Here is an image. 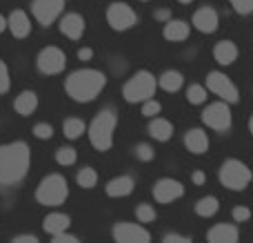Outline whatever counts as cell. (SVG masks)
I'll use <instances>...</instances> for the list:
<instances>
[{
  "instance_id": "1",
  "label": "cell",
  "mask_w": 253,
  "mask_h": 243,
  "mask_svg": "<svg viewBox=\"0 0 253 243\" xmlns=\"http://www.w3.org/2000/svg\"><path fill=\"white\" fill-rule=\"evenodd\" d=\"M31 152L25 141H13L0 145V185L11 187L20 183L29 172Z\"/></svg>"
},
{
  "instance_id": "2",
  "label": "cell",
  "mask_w": 253,
  "mask_h": 243,
  "mask_svg": "<svg viewBox=\"0 0 253 243\" xmlns=\"http://www.w3.org/2000/svg\"><path fill=\"white\" fill-rule=\"evenodd\" d=\"M107 78L102 71L98 69H78L71 71L65 80V92L69 98H74L76 103H89L96 101L98 94L105 89Z\"/></svg>"
},
{
  "instance_id": "3",
  "label": "cell",
  "mask_w": 253,
  "mask_h": 243,
  "mask_svg": "<svg viewBox=\"0 0 253 243\" xmlns=\"http://www.w3.org/2000/svg\"><path fill=\"white\" fill-rule=\"evenodd\" d=\"M114 132H116V114L111 110H102L91 121V127H89L91 145L100 152L111 150V145H114Z\"/></svg>"
},
{
  "instance_id": "4",
  "label": "cell",
  "mask_w": 253,
  "mask_h": 243,
  "mask_svg": "<svg viewBox=\"0 0 253 243\" xmlns=\"http://www.w3.org/2000/svg\"><path fill=\"white\" fill-rule=\"evenodd\" d=\"M69 196V187H67V181L62 174H49V177L42 179V183L36 190V199L38 203L49 205V208H56V205H62Z\"/></svg>"
},
{
  "instance_id": "5",
  "label": "cell",
  "mask_w": 253,
  "mask_h": 243,
  "mask_svg": "<svg viewBox=\"0 0 253 243\" xmlns=\"http://www.w3.org/2000/svg\"><path fill=\"white\" fill-rule=\"evenodd\" d=\"M158 78L151 71H138L133 78H129L123 87V96L126 103H144L156 94Z\"/></svg>"
},
{
  "instance_id": "6",
  "label": "cell",
  "mask_w": 253,
  "mask_h": 243,
  "mask_svg": "<svg viewBox=\"0 0 253 243\" xmlns=\"http://www.w3.org/2000/svg\"><path fill=\"white\" fill-rule=\"evenodd\" d=\"M251 170L238 159H227L220 168V183L233 192H242L251 183Z\"/></svg>"
},
{
  "instance_id": "7",
  "label": "cell",
  "mask_w": 253,
  "mask_h": 243,
  "mask_svg": "<svg viewBox=\"0 0 253 243\" xmlns=\"http://www.w3.org/2000/svg\"><path fill=\"white\" fill-rule=\"evenodd\" d=\"M207 89L213 92L215 96H220L227 103H233V105L240 103V92H238V87L222 71H209V74H207Z\"/></svg>"
},
{
  "instance_id": "8",
  "label": "cell",
  "mask_w": 253,
  "mask_h": 243,
  "mask_svg": "<svg viewBox=\"0 0 253 243\" xmlns=\"http://www.w3.org/2000/svg\"><path fill=\"white\" fill-rule=\"evenodd\" d=\"M202 121L207 127L215 129V132H227L231 127V110H229L227 101H218L207 105V110L202 112Z\"/></svg>"
},
{
  "instance_id": "9",
  "label": "cell",
  "mask_w": 253,
  "mask_h": 243,
  "mask_svg": "<svg viewBox=\"0 0 253 243\" xmlns=\"http://www.w3.org/2000/svg\"><path fill=\"white\" fill-rule=\"evenodd\" d=\"M36 65H38V69L42 71V74L53 76V74H60V71L65 69L67 56L60 47H44L42 52L38 54V58H36Z\"/></svg>"
},
{
  "instance_id": "10",
  "label": "cell",
  "mask_w": 253,
  "mask_h": 243,
  "mask_svg": "<svg viewBox=\"0 0 253 243\" xmlns=\"http://www.w3.org/2000/svg\"><path fill=\"white\" fill-rule=\"evenodd\" d=\"M107 22L116 31H126L138 22V16H135V11L126 2H114L107 9Z\"/></svg>"
},
{
  "instance_id": "11",
  "label": "cell",
  "mask_w": 253,
  "mask_h": 243,
  "mask_svg": "<svg viewBox=\"0 0 253 243\" xmlns=\"http://www.w3.org/2000/svg\"><path fill=\"white\" fill-rule=\"evenodd\" d=\"M65 9V0H34L31 2V13L42 27H49Z\"/></svg>"
},
{
  "instance_id": "12",
  "label": "cell",
  "mask_w": 253,
  "mask_h": 243,
  "mask_svg": "<svg viewBox=\"0 0 253 243\" xmlns=\"http://www.w3.org/2000/svg\"><path fill=\"white\" fill-rule=\"evenodd\" d=\"M114 239L116 243H151V235L140 223H116Z\"/></svg>"
},
{
  "instance_id": "13",
  "label": "cell",
  "mask_w": 253,
  "mask_h": 243,
  "mask_svg": "<svg viewBox=\"0 0 253 243\" xmlns=\"http://www.w3.org/2000/svg\"><path fill=\"white\" fill-rule=\"evenodd\" d=\"M182 194H184V187H182V183L175 181V179H160V181H156V185H153V199L162 205L173 203V201L180 199Z\"/></svg>"
},
{
  "instance_id": "14",
  "label": "cell",
  "mask_w": 253,
  "mask_h": 243,
  "mask_svg": "<svg viewBox=\"0 0 253 243\" xmlns=\"http://www.w3.org/2000/svg\"><path fill=\"white\" fill-rule=\"evenodd\" d=\"M193 27H196L198 31H202V34H213L215 29H218V11L211 7H200L196 13H193Z\"/></svg>"
},
{
  "instance_id": "15",
  "label": "cell",
  "mask_w": 253,
  "mask_h": 243,
  "mask_svg": "<svg viewBox=\"0 0 253 243\" xmlns=\"http://www.w3.org/2000/svg\"><path fill=\"white\" fill-rule=\"evenodd\" d=\"M207 241L209 243H238L240 241V232L231 223H218L207 232Z\"/></svg>"
},
{
  "instance_id": "16",
  "label": "cell",
  "mask_w": 253,
  "mask_h": 243,
  "mask_svg": "<svg viewBox=\"0 0 253 243\" xmlns=\"http://www.w3.org/2000/svg\"><path fill=\"white\" fill-rule=\"evenodd\" d=\"M60 31L69 40H80L84 34V18L80 13H67L60 20Z\"/></svg>"
},
{
  "instance_id": "17",
  "label": "cell",
  "mask_w": 253,
  "mask_h": 243,
  "mask_svg": "<svg viewBox=\"0 0 253 243\" xmlns=\"http://www.w3.org/2000/svg\"><path fill=\"white\" fill-rule=\"evenodd\" d=\"M7 27L11 29L13 38H27V36L31 34V20L25 11H20V9L11 11V16L7 18Z\"/></svg>"
},
{
  "instance_id": "18",
  "label": "cell",
  "mask_w": 253,
  "mask_h": 243,
  "mask_svg": "<svg viewBox=\"0 0 253 243\" xmlns=\"http://www.w3.org/2000/svg\"><path fill=\"white\" fill-rule=\"evenodd\" d=\"M184 147H187L191 154H205L207 150H209V136H207V132H202V129L193 127L187 132V136H184Z\"/></svg>"
},
{
  "instance_id": "19",
  "label": "cell",
  "mask_w": 253,
  "mask_h": 243,
  "mask_svg": "<svg viewBox=\"0 0 253 243\" xmlns=\"http://www.w3.org/2000/svg\"><path fill=\"white\" fill-rule=\"evenodd\" d=\"M238 54L240 52H238L236 43H231V40H222L213 47V58L220 65H233L238 61Z\"/></svg>"
},
{
  "instance_id": "20",
  "label": "cell",
  "mask_w": 253,
  "mask_h": 243,
  "mask_svg": "<svg viewBox=\"0 0 253 243\" xmlns=\"http://www.w3.org/2000/svg\"><path fill=\"white\" fill-rule=\"evenodd\" d=\"M36 107H38V96H36L31 89L20 92L16 96V101H13V110H16L20 116H31L36 112Z\"/></svg>"
},
{
  "instance_id": "21",
  "label": "cell",
  "mask_w": 253,
  "mask_h": 243,
  "mask_svg": "<svg viewBox=\"0 0 253 243\" xmlns=\"http://www.w3.org/2000/svg\"><path fill=\"white\" fill-rule=\"evenodd\" d=\"M69 226H71L69 217H67V214H62V212L47 214V217H44V223H42L44 232H49L51 237L53 235H60V232H67V230H69Z\"/></svg>"
},
{
  "instance_id": "22",
  "label": "cell",
  "mask_w": 253,
  "mask_h": 243,
  "mask_svg": "<svg viewBox=\"0 0 253 243\" xmlns=\"http://www.w3.org/2000/svg\"><path fill=\"white\" fill-rule=\"evenodd\" d=\"M133 187H135V183L131 177H116L107 183V194L114 196V199H118V196H129L131 192H133Z\"/></svg>"
},
{
  "instance_id": "23",
  "label": "cell",
  "mask_w": 253,
  "mask_h": 243,
  "mask_svg": "<svg viewBox=\"0 0 253 243\" xmlns=\"http://www.w3.org/2000/svg\"><path fill=\"white\" fill-rule=\"evenodd\" d=\"M189 31H191V27H189L184 20H169V22H165V38L171 40V43L187 40L189 38Z\"/></svg>"
},
{
  "instance_id": "24",
  "label": "cell",
  "mask_w": 253,
  "mask_h": 243,
  "mask_svg": "<svg viewBox=\"0 0 253 243\" xmlns=\"http://www.w3.org/2000/svg\"><path fill=\"white\" fill-rule=\"evenodd\" d=\"M149 134H151L156 141L165 143L173 136V125H171L167 119H153L151 123H149Z\"/></svg>"
},
{
  "instance_id": "25",
  "label": "cell",
  "mask_w": 253,
  "mask_h": 243,
  "mask_svg": "<svg viewBox=\"0 0 253 243\" xmlns=\"http://www.w3.org/2000/svg\"><path fill=\"white\" fill-rule=\"evenodd\" d=\"M158 85H160L165 92H178V89L184 85V76L180 74V71L169 69V71H165V74L158 78Z\"/></svg>"
},
{
  "instance_id": "26",
  "label": "cell",
  "mask_w": 253,
  "mask_h": 243,
  "mask_svg": "<svg viewBox=\"0 0 253 243\" xmlns=\"http://www.w3.org/2000/svg\"><path fill=\"white\" fill-rule=\"evenodd\" d=\"M220 210V201L215 196H202L200 201L196 203V214L198 217H213L215 212Z\"/></svg>"
},
{
  "instance_id": "27",
  "label": "cell",
  "mask_w": 253,
  "mask_h": 243,
  "mask_svg": "<svg viewBox=\"0 0 253 243\" xmlns=\"http://www.w3.org/2000/svg\"><path fill=\"white\" fill-rule=\"evenodd\" d=\"M62 132H65V136L69 138V141H74V138H80L87 132V125L80 119H67L65 125H62Z\"/></svg>"
},
{
  "instance_id": "28",
  "label": "cell",
  "mask_w": 253,
  "mask_h": 243,
  "mask_svg": "<svg viewBox=\"0 0 253 243\" xmlns=\"http://www.w3.org/2000/svg\"><path fill=\"white\" fill-rule=\"evenodd\" d=\"M78 185L83 187V190H91V187H96V183H98V172L93 168H83L78 172Z\"/></svg>"
},
{
  "instance_id": "29",
  "label": "cell",
  "mask_w": 253,
  "mask_h": 243,
  "mask_svg": "<svg viewBox=\"0 0 253 243\" xmlns=\"http://www.w3.org/2000/svg\"><path fill=\"white\" fill-rule=\"evenodd\" d=\"M187 101L191 103V105H202V103L207 101V87H202V85H189Z\"/></svg>"
},
{
  "instance_id": "30",
  "label": "cell",
  "mask_w": 253,
  "mask_h": 243,
  "mask_svg": "<svg viewBox=\"0 0 253 243\" xmlns=\"http://www.w3.org/2000/svg\"><path fill=\"white\" fill-rule=\"evenodd\" d=\"M135 219H138L140 223H153L156 221V210L151 208L149 203H140L138 208H135Z\"/></svg>"
},
{
  "instance_id": "31",
  "label": "cell",
  "mask_w": 253,
  "mask_h": 243,
  "mask_svg": "<svg viewBox=\"0 0 253 243\" xmlns=\"http://www.w3.org/2000/svg\"><path fill=\"white\" fill-rule=\"evenodd\" d=\"M76 159H78V154H76V150L74 147H60V150L56 152V161L60 165H74L76 163Z\"/></svg>"
},
{
  "instance_id": "32",
  "label": "cell",
  "mask_w": 253,
  "mask_h": 243,
  "mask_svg": "<svg viewBox=\"0 0 253 243\" xmlns=\"http://www.w3.org/2000/svg\"><path fill=\"white\" fill-rule=\"evenodd\" d=\"M135 156H138L140 161H144V163H149V161H153V156H156V152H153L151 145H147V143H140V145H135Z\"/></svg>"
},
{
  "instance_id": "33",
  "label": "cell",
  "mask_w": 253,
  "mask_h": 243,
  "mask_svg": "<svg viewBox=\"0 0 253 243\" xmlns=\"http://www.w3.org/2000/svg\"><path fill=\"white\" fill-rule=\"evenodd\" d=\"M229 2H231V7L236 9L238 13H242V16L253 13V0H229Z\"/></svg>"
},
{
  "instance_id": "34",
  "label": "cell",
  "mask_w": 253,
  "mask_h": 243,
  "mask_svg": "<svg viewBox=\"0 0 253 243\" xmlns=\"http://www.w3.org/2000/svg\"><path fill=\"white\" fill-rule=\"evenodd\" d=\"M11 87V78H9V69L2 61H0V94H7Z\"/></svg>"
},
{
  "instance_id": "35",
  "label": "cell",
  "mask_w": 253,
  "mask_h": 243,
  "mask_svg": "<svg viewBox=\"0 0 253 243\" xmlns=\"http://www.w3.org/2000/svg\"><path fill=\"white\" fill-rule=\"evenodd\" d=\"M34 136H36V138H42V141L51 138V136H53L51 125H49V123H38V125H34Z\"/></svg>"
},
{
  "instance_id": "36",
  "label": "cell",
  "mask_w": 253,
  "mask_h": 243,
  "mask_svg": "<svg viewBox=\"0 0 253 243\" xmlns=\"http://www.w3.org/2000/svg\"><path fill=\"white\" fill-rule=\"evenodd\" d=\"M231 217H233V221L245 223V221H249V219H251V210L245 208V205H236V208H233V212H231Z\"/></svg>"
},
{
  "instance_id": "37",
  "label": "cell",
  "mask_w": 253,
  "mask_h": 243,
  "mask_svg": "<svg viewBox=\"0 0 253 243\" xmlns=\"http://www.w3.org/2000/svg\"><path fill=\"white\" fill-rule=\"evenodd\" d=\"M158 112H160V103L153 101V98L144 101V105H142V114H144V116H156Z\"/></svg>"
},
{
  "instance_id": "38",
  "label": "cell",
  "mask_w": 253,
  "mask_h": 243,
  "mask_svg": "<svg viewBox=\"0 0 253 243\" xmlns=\"http://www.w3.org/2000/svg\"><path fill=\"white\" fill-rule=\"evenodd\" d=\"M51 243H80V239L74 235H67V232H60V235H53Z\"/></svg>"
},
{
  "instance_id": "39",
  "label": "cell",
  "mask_w": 253,
  "mask_h": 243,
  "mask_svg": "<svg viewBox=\"0 0 253 243\" xmlns=\"http://www.w3.org/2000/svg\"><path fill=\"white\" fill-rule=\"evenodd\" d=\"M162 243H191V239H189V237L173 235V232H171V235H167L165 239H162Z\"/></svg>"
},
{
  "instance_id": "40",
  "label": "cell",
  "mask_w": 253,
  "mask_h": 243,
  "mask_svg": "<svg viewBox=\"0 0 253 243\" xmlns=\"http://www.w3.org/2000/svg\"><path fill=\"white\" fill-rule=\"evenodd\" d=\"M11 243H40V239L34 235H18V237H13Z\"/></svg>"
},
{
  "instance_id": "41",
  "label": "cell",
  "mask_w": 253,
  "mask_h": 243,
  "mask_svg": "<svg viewBox=\"0 0 253 243\" xmlns=\"http://www.w3.org/2000/svg\"><path fill=\"white\" fill-rule=\"evenodd\" d=\"M153 18H156V20H160V22H169L171 20V11H169V9H158V11L153 13Z\"/></svg>"
},
{
  "instance_id": "42",
  "label": "cell",
  "mask_w": 253,
  "mask_h": 243,
  "mask_svg": "<svg viewBox=\"0 0 253 243\" xmlns=\"http://www.w3.org/2000/svg\"><path fill=\"white\" fill-rule=\"evenodd\" d=\"M191 181L196 183V185H205V181H207L205 172H200V170H198V172H193V174H191Z\"/></svg>"
},
{
  "instance_id": "43",
  "label": "cell",
  "mask_w": 253,
  "mask_h": 243,
  "mask_svg": "<svg viewBox=\"0 0 253 243\" xmlns=\"http://www.w3.org/2000/svg\"><path fill=\"white\" fill-rule=\"evenodd\" d=\"M78 58H80V61H91V58H93V49L83 47V49L78 52Z\"/></svg>"
},
{
  "instance_id": "44",
  "label": "cell",
  "mask_w": 253,
  "mask_h": 243,
  "mask_svg": "<svg viewBox=\"0 0 253 243\" xmlns=\"http://www.w3.org/2000/svg\"><path fill=\"white\" fill-rule=\"evenodd\" d=\"M4 29H7V18H4L2 13H0V34H2Z\"/></svg>"
},
{
  "instance_id": "45",
  "label": "cell",
  "mask_w": 253,
  "mask_h": 243,
  "mask_svg": "<svg viewBox=\"0 0 253 243\" xmlns=\"http://www.w3.org/2000/svg\"><path fill=\"white\" fill-rule=\"evenodd\" d=\"M249 132L253 134V116H251V121H249Z\"/></svg>"
},
{
  "instance_id": "46",
  "label": "cell",
  "mask_w": 253,
  "mask_h": 243,
  "mask_svg": "<svg viewBox=\"0 0 253 243\" xmlns=\"http://www.w3.org/2000/svg\"><path fill=\"white\" fill-rule=\"evenodd\" d=\"M178 2H182V4H189V2H191V0H178Z\"/></svg>"
},
{
  "instance_id": "47",
  "label": "cell",
  "mask_w": 253,
  "mask_h": 243,
  "mask_svg": "<svg viewBox=\"0 0 253 243\" xmlns=\"http://www.w3.org/2000/svg\"><path fill=\"white\" fill-rule=\"evenodd\" d=\"M140 2H149V0H140Z\"/></svg>"
}]
</instances>
